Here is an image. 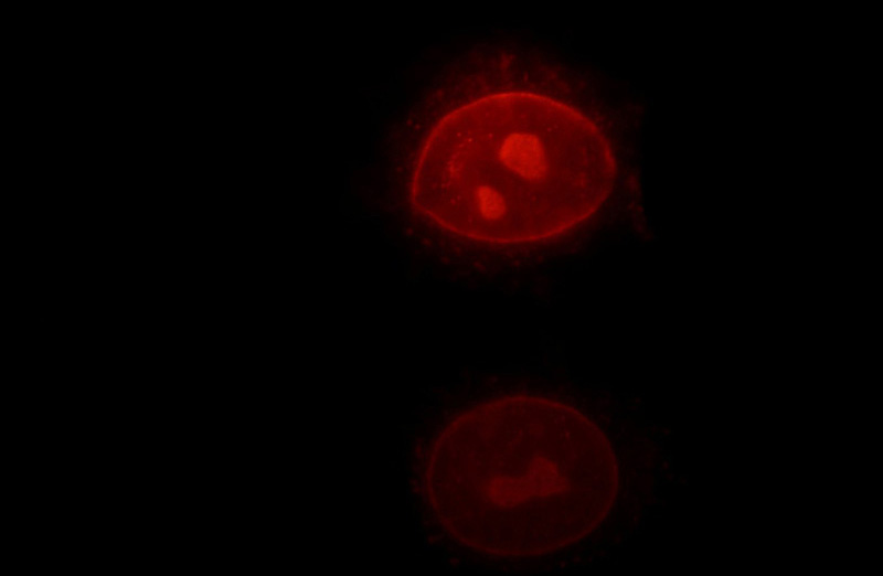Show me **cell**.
Returning <instances> with one entry per match:
<instances>
[{
	"mask_svg": "<svg viewBox=\"0 0 883 576\" xmlns=\"http://www.w3.org/2000/svg\"><path fill=\"white\" fill-rule=\"evenodd\" d=\"M578 111L519 90L457 110L451 141L427 162L430 216L492 246L546 243L583 225L609 198L616 163L598 126Z\"/></svg>",
	"mask_w": 883,
	"mask_h": 576,
	"instance_id": "1",
	"label": "cell"
}]
</instances>
